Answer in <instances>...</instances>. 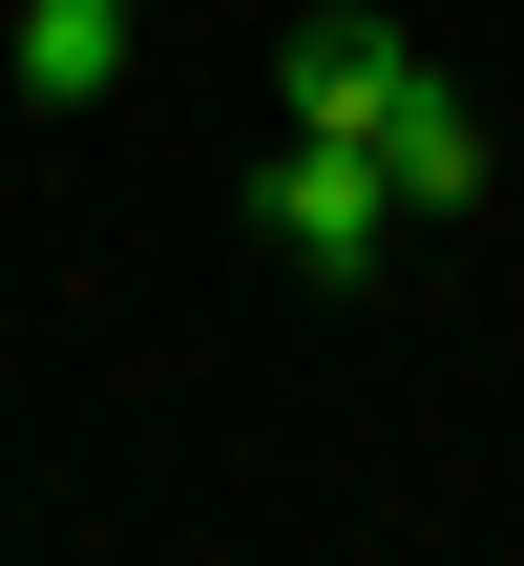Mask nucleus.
<instances>
[{
    "label": "nucleus",
    "instance_id": "nucleus-2",
    "mask_svg": "<svg viewBox=\"0 0 524 566\" xmlns=\"http://www.w3.org/2000/svg\"><path fill=\"white\" fill-rule=\"evenodd\" d=\"M273 84H294V126L378 147V105L420 84V42H399V21H294V42H273Z\"/></svg>",
    "mask_w": 524,
    "mask_h": 566
},
{
    "label": "nucleus",
    "instance_id": "nucleus-4",
    "mask_svg": "<svg viewBox=\"0 0 524 566\" xmlns=\"http://www.w3.org/2000/svg\"><path fill=\"white\" fill-rule=\"evenodd\" d=\"M378 168H399V210H462V189H483V105L420 63V84L378 105Z\"/></svg>",
    "mask_w": 524,
    "mask_h": 566
},
{
    "label": "nucleus",
    "instance_id": "nucleus-3",
    "mask_svg": "<svg viewBox=\"0 0 524 566\" xmlns=\"http://www.w3.org/2000/svg\"><path fill=\"white\" fill-rule=\"evenodd\" d=\"M0 84L21 105H105L126 84V0H0Z\"/></svg>",
    "mask_w": 524,
    "mask_h": 566
},
{
    "label": "nucleus",
    "instance_id": "nucleus-1",
    "mask_svg": "<svg viewBox=\"0 0 524 566\" xmlns=\"http://www.w3.org/2000/svg\"><path fill=\"white\" fill-rule=\"evenodd\" d=\"M378 231H399V168H378V147H336V126H294V168H273V252L378 273Z\"/></svg>",
    "mask_w": 524,
    "mask_h": 566
}]
</instances>
